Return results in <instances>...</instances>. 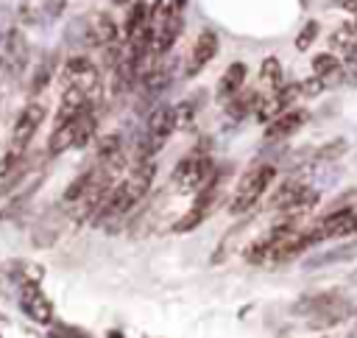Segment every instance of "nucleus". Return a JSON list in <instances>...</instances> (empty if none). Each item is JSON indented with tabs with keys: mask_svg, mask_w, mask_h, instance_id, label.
Listing matches in <instances>:
<instances>
[{
	"mask_svg": "<svg viewBox=\"0 0 357 338\" xmlns=\"http://www.w3.org/2000/svg\"><path fill=\"white\" fill-rule=\"evenodd\" d=\"M273 179H276V168H273L271 162H259V165L248 168V170L243 173V179L237 182V187H234V196H231V201H229V212H231V215H245V212H251V210L259 204V198L265 196V190L271 187Z\"/></svg>",
	"mask_w": 357,
	"mask_h": 338,
	"instance_id": "nucleus-1",
	"label": "nucleus"
},
{
	"mask_svg": "<svg viewBox=\"0 0 357 338\" xmlns=\"http://www.w3.org/2000/svg\"><path fill=\"white\" fill-rule=\"evenodd\" d=\"M148 28H151V53L165 56L181 34V8L170 0H156L148 11Z\"/></svg>",
	"mask_w": 357,
	"mask_h": 338,
	"instance_id": "nucleus-2",
	"label": "nucleus"
},
{
	"mask_svg": "<svg viewBox=\"0 0 357 338\" xmlns=\"http://www.w3.org/2000/svg\"><path fill=\"white\" fill-rule=\"evenodd\" d=\"M215 176V165H212V159H209V154H201V151H192V154H187L176 168H173V187L178 190V193H201L206 184H209V179Z\"/></svg>",
	"mask_w": 357,
	"mask_h": 338,
	"instance_id": "nucleus-3",
	"label": "nucleus"
},
{
	"mask_svg": "<svg viewBox=\"0 0 357 338\" xmlns=\"http://www.w3.org/2000/svg\"><path fill=\"white\" fill-rule=\"evenodd\" d=\"M47 115V106L42 101H31L20 109V115L14 117V126H11V140H8V151L17 154V156H25L33 134L39 131L42 120Z\"/></svg>",
	"mask_w": 357,
	"mask_h": 338,
	"instance_id": "nucleus-4",
	"label": "nucleus"
},
{
	"mask_svg": "<svg viewBox=\"0 0 357 338\" xmlns=\"http://www.w3.org/2000/svg\"><path fill=\"white\" fill-rule=\"evenodd\" d=\"M61 84L64 87H81L92 95H100V70L86 56H70L61 67Z\"/></svg>",
	"mask_w": 357,
	"mask_h": 338,
	"instance_id": "nucleus-5",
	"label": "nucleus"
},
{
	"mask_svg": "<svg viewBox=\"0 0 357 338\" xmlns=\"http://www.w3.org/2000/svg\"><path fill=\"white\" fill-rule=\"evenodd\" d=\"M178 128V123H176V106H159V109H153L151 112V117H148V126H145V151H148V156L151 154H156L167 140H170V134Z\"/></svg>",
	"mask_w": 357,
	"mask_h": 338,
	"instance_id": "nucleus-6",
	"label": "nucleus"
},
{
	"mask_svg": "<svg viewBox=\"0 0 357 338\" xmlns=\"http://www.w3.org/2000/svg\"><path fill=\"white\" fill-rule=\"evenodd\" d=\"M81 36L89 47H109L117 39V25L106 11H89L81 20Z\"/></svg>",
	"mask_w": 357,
	"mask_h": 338,
	"instance_id": "nucleus-7",
	"label": "nucleus"
},
{
	"mask_svg": "<svg viewBox=\"0 0 357 338\" xmlns=\"http://www.w3.org/2000/svg\"><path fill=\"white\" fill-rule=\"evenodd\" d=\"M0 56L6 61V73L8 75H22L25 67H28V59H31V50H28V39L22 31H8L6 34V42L0 47Z\"/></svg>",
	"mask_w": 357,
	"mask_h": 338,
	"instance_id": "nucleus-8",
	"label": "nucleus"
},
{
	"mask_svg": "<svg viewBox=\"0 0 357 338\" xmlns=\"http://www.w3.org/2000/svg\"><path fill=\"white\" fill-rule=\"evenodd\" d=\"M218 56V34L212 28H204L198 34V39L192 42V50H190V59H187V67H184V75L192 78L198 75L212 59Z\"/></svg>",
	"mask_w": 357,
	"mask_h": 338,
	"instance_id": "nucleus-9",
	"label": "nucleus"
},
{
	"mask_svg": "<svg viewBox=\"0 0 357 338\" xmlns=\"http://www.w3.org/2000/svg\"><path fill=\"white\" fill-rule=\"evenodd\" d=\"M304 123H307V112L304 109H287V112L276 115L265 126V142H282V140L293 137Z\"/></svg>",
	"mask_w": 357,
	"mask_h": 338,
	"instance_id": "nucleus-10",
	"label": "nucleus"
},
{
	"mask_svg": "<svg viewBox=\"0 0 357 338\" xmlns=\"http://www.w3.org/2000/svg\"><path fill=\"white\" fill-rule=\"evenodd\" d=\"M20 307L25 310V316H31L33 321H42L47 324L53 318V307L47 302V296L33 285V282H25L22 293H20Z\"/></svg>",
	"mask_w": 357,
	"mask_h": 338,
	"instance_id": "nucleus-11",
	"label": "nucleus"
},
{
	"mask_svg": "<svg viewBox=\"0 0 357 338\" xmlns=\"http://www.w3.org/2000/svg\"><path fill=\"white\" fill-rule=\"evenodd\" d=\"M245 73H248V67L243 64V61H231L229 67H226V73L218 78V98L220 101H231V98H237V92H240V87L245 84Z\"/></svg>",
	"mask_w": 357,
	"mask_h": 338,
	"instance_id": "nucleus-12",
	"label": "nucleus"
},
{
	"mask_svg": "<svg viewBox=\"0 0 357 338\" xmlns=\"http://www.w3.org/2000/svg\"><path fill=\"white\" fill-rule=\"evenodd\" d=\"M75 120H78V117H75ZM75 120L61 123V126H53L50 140H47V154H50V156L64 154L67 148H75Z\"/></svg>",
	"mask_w": 357,
	"mask_h": 338,
	"instance_id": "nucleus-13",
	"label": "nucleus"
},
{
	"mask_svg": "<svg viewBox=\"0 0 357 338\" xmlns=\"http://www.w3.org/2000/svg\"><path fill=\"white\" fill-rule=\"evenodd\" d=\"M56 64H59V56L56 53H47L39 64H36V70H33V78H31V84H28V92L31 95H39L50 81H53V73H56Z\"/></svg>",
	"mask_w": 357,
	"mask_h": 338,
	"instance_id": "nucleus-14",
	"label": "nucleus"
},
{
	"mask_svg": "<svg viewBox=\"0 0 357 338\" xmlns=\"http://www.w3.org/2000/svg\"><path fill=\"white\" fill-rule=\"evenodd\" d=\"M332 47L346 50V53H357V25H343L332 34Z\"/></svg>",
	"mask_w": 357,
	"mask_h": 338,
	"instance_id": "nucleus-15",
	"label": "nucleus"
},
{
	"mask_svg": "<svg viewBox=\"0 0 357 338\" xmlns=\"http://www.w3.org/2000/svg\"><path fill=\"white\" fill-rule=\"evenodd\" d=\"M259 78L268 84L271 92H276L279 87H284V84H282V64H279L273 56L262 61V67H259Z\"/></svg>",
	"mask_w": 357,
	"mask_h": 338,
	"instance_id": "nucleus-16",
	"label": "nucleus"
},
{
	"mask_svg": "<svg viewBox=\"0 0 357 338\" xmlns=\"http://www.w3.org/2000/svg\"><path fill=\"white\" fill-rule=\"evenodd\" d=\"M337 67H340V61H337L335 53H318V56H312V73H315V75L337 73Z\"/></svg>",
	"mask_w": 357,
	"mask_h": 338,
	"instance_id": "nucleus-17",
	"label": "nucleus"
},
{
	"mask_svg": "<svg viewBox=\"0 0 357 338\" xmlns=\"http://www.w3.org/2000/svg\"><path fill=\"white\" fill-rule=\"evenodd\" d=\"M315 36H318V22L310 20V22L298 31V36H296V47H298V50H307V47L315 42Z\"/></svg>",
	"mask_w": 357,
	"mask_h": 338,
	"instance_id": "nucleus-18",
	"label": "nucleus"
},
{
	"mask_svg": "<svg viewBox=\"0 0 357 338\" xmlns=\"http://www.w3.org/2000/svg\"><path fill=\"white\" fill-rule=\"evenodd\" d=\"M335 3H337L340 8H346L349 14H354V17H357V0H335Z\"/></svg>",
	"mask_w": 357,
	"mask_h": 338,
	"instance_id": "nucleus-19",
	"label": "nucleus"
},
{
	"mask_svg": "<svg viewBox=\"0 0 357 338\" xmlns=\"http://www.w3.org/2000/svg\"><path fill=\"white\" fill-rule=\"evenodd\" d=\"M6 73V61H3V56H0V75Z\"/></svg>",
	"mask_w": 357,
	"mask_h": 338,
	"instance_id": "nucleus-20",
	"label": "nucleus"
}]
</instances>
